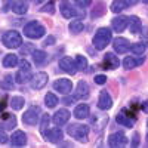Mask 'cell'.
Returning a JSON list of instances; mask_svg holds the SVG:
<instances>
[{"label":"cell","mask_w":148,"mask_h":148,"mask_svg":"<svg viewBox=\"0 0 148 148\" xmlns=\"http://www.w3.org/2000/svg\"><path fill=\"white\" fill-rule=\"evenodd\" d=\"M62 136H64L62 130H61L59 127H52V129H49L47 133H46V138L51 142H53V144L61 142V141H62Z\"/></svg>","instance_id":"cell-17"},{"label":"cell","mask_w":148,"mask_h":148,"mask_svg":"<svg viewBox=\"0 0 148 148\" xmlns=\"http://www.w3.org/2000/svg\"><path fill=\"white\" fill-rule=\"evenodd\" d=\"M16 126V119L12 114H2V119H0V127H3L5 130H12Z\"/></svg>","instance_id":"cell-13"},{"label":"cell","mask_w":148,"mask_h":148,"mask_svg":"<svg viewBox=\"0 0 148 148\" xmlns=\"http://www.w3.org/2000/svg\"><path fill=\"white\" fill-rule=\"evenodd\" d=\"M74 117L79 119V120L88 119V117H89V107H88V104H80V105H77L76 110H74Z\"/></svg>","instance_id":"cell-18"},{"label":"cell","mask_w":148,"mask_h":148,"mask_svg":"<svg viewBox=\"0 0 148 148\" xmlns=\"http://www.w3.org/2000/svg\"><path fill=\"white\" fill-rule=\"evenodd\" d=\"M89 84L86 82H79L77 84V90H76V98H79V99H86V98H89Z\"/></svg>","instance_id":"cell-16"},{"label":"cell","mask_w":148,"mask_h":148,"mask_svg":"<svg viewBox=\"0 0 148 148\" xmlns=\"http://www.w3.org/2000/svg\"><path fill=\"white\" fill-rule=\"evenodd\" d=\"M104 65L108 70H114L119 67V58L114 56V53H107L104 56Z\"/></svg>","instance_id":"cell-20"},{"label":"cell","mask_w":148,"mask_h":148,"mask_svg":"<svg viewBox=\"0 0 148 148\" xmlns=\"http://www.w3.org/2000/svg\"><path fill=\"white\" fill-rule=\"evenodd\" d=\"M12 10H14L16 15H24V14H27V10H28V5H27L25 0H16V2H14V5H12Z\"/></svg>","instance_id":"cell-19"},{"label":"cell","mask_w":148,"mask_h":148,"mask_svg":"<svg viewBox=\"0 0 148 148\" xmlns=\"http://www.w3.org/2000/svg\"><path fill=\"white\" fill-rule=\"evenodd\" d=\"M19 67H21V68H27V70H30V64H28V61L22 59L21 62H19Z\"/></svg>","instance_id":"cell-40"},{"label":"cell","mask_w":148,"mask_h":148,"mask_svg":"<svg viewBox=\"0 0 148 148\" xmlns=\"http://www.w3.org/2000/svg\"><path fill=\"white\" fill-rule=\"evenodd\" d=\"M113 39V33L108 28H98V31L93 36V46L98 49V51H102V49L107 47V45L111 42Z\"/></svg>","instance_id":"cell-1"},{"label":"cell","mask_w":148,"mask_h":148,"mask_svg":"<svg viewBox=\"0 0 148 148\" xmlns=\"http://www.w3.org/2000/svg\"><path fill=\"white\" fill-rule=\"evenodd\" d=\"M8 141H9L8 135L5 133V130H2V129H0V142H2V144H6Z\"/></svg>","instance_id":"cell-38"},{"label":"cell","mask_w":148,"mask_h":148,"mask_svg":"<svg viewBox=\"0 0 148 148\" xmlns=\"http://www.w3.org/2000/svg\"><path fill=\"white\" fill-rule=\"evenodd\" d=\"M116 120H117V123L119 125H123V126H126V127H132L133 126V120H130L127 116H125V114H119L117 117H116Z\"/></svg>","instance_id":"cell-30"},{"label":"cell","mask_w":148,"mask_h":148,"mask_svg":"<svg viewBox=\"0 0 148 148\" xmlns=\"http://www.w3.org/2000/svg\"><path fill=\"white\" fill-rule=\"evenodd\" d=\"M55 43V37H52V36H49L47 39L45 40V46H51V45H53Z\"/></svg>","instance_id":"cell-39"},{"label":"cell","mask_w":148,"mask_h":148,"mask_svg":"<svg viewBox=\"0 0 148 148\" xmlns=\"http://www.w3.org/2000/svg\"><path fill=\"white\" fill-rule=\"evenodd\" d=\"M39 119H40V108H39V107H31V108H28L25 113H24V116H22V121L25 123V125H30V126L37 125Z\"/></svg>","instance_id":"cell-5"},{"label":"cell","mask_w":148,"mask_h":148,"mask_svg":"<svg viewBox=\"0 0 148 148\" xmlns=\"http://www.w3.org/2000/svg\"><path fill=\"white\" fill-rule=\"evenodd\" d=\"M147 145H148V133H147Z\"/></svg>","instance_id":"cell-47"},{"label":"cell","mask_w":148,"mask_h":148,"mask_svg":"<svg viewBox=\"0 0 148 148\" xmlns=\"http://www.w3.org/2000/svg\"><path fill=\"white\" fill-rule=\"evenodd\" d=\"M45 102H46V105H47L49 108H53V107H56V104H58V98H56V95H53V93H46Z\"/></svg>","instance_id":"cell-31"},{"label":"cell","mask_w":148,"mask_h":148,"mask_svg":"<svg viewBox=\"0 0 148 148\" xmlns=\"http://www.w3.org/2000/svg\"><path fill=\"white\" fill-rule=\"evenodd\" d=\"M53 89H55L56 92H59V93L67 95V93H70L71 89H73V83H71V80H68V79H59V80H56V82L53 83Z\"/></svg>","instance_id":"cell-9"},{"label":"cell","mask_w":148,"mask_h":148,"mask_svg":"<svg viewBox=\"0 0 148 148\" xmlns=\"http://www.w3.org/2000/svg\"><path fill=\"white\" fill-rule=\"evenodd\" d=\"M2 110H3V105H0V113H2Z\"/></svg>","instance_id":"cell-46"},{"label":"cell","mask_w":148,"mask_h":148,"mask_svg":"<svg viewBox=\"0 0 148 148\" xmlns=\"http://www.w3.org/2000/svg\"><path fill=\"white\" fill-rule=\"evenodd\" d=\"M127 25H129V28H130V33H133V34H138V33L141 31V27H142L138 16H130Z\"/></svg>","instance_id":"cell-23"},{"label":"cell","mask_w":148,"mask_h":148,"mask_svg":"<svg viewBox=\"0 0 148 148\" xmlns=\"http://www.w3.org/2000/svg\"><path fill=\"white\" fill-rule=\"evenodd\" d=\"M62 102H64L65 105H71V104L74 102V98H64V99H62Z\"/></svg>","instance_id":"cell-42"},{"label":"cell","mask_w":148,"mask_h":148,"mask_svg":"<svg viewBox=\"0 0 148 148\" xmlns=\"http://www.w3.org/2000/svg\"><path fill=\"white\" fill-rule=\"evenodd\" d=\"M9 139H10V144L14 147H22V145L27 144V135L22 130H16V132L12 133V136Z\"/></svg>","instance_id":"cell-15"},{"label":"cell","mask_w":148,"mask_h":148,"mask_svg":"<svg viewBox=\"0 0 148 148\" xmlns=\"http://www.w3.org/2000/svg\"><path fill=\"white\" fill-rule=\"evenodd\" d=\"M52 120H53V123H55L56 126H62V125H65V123L70 120V113H68V110H65V108L58 110L56 113L53 114Z\"/></svg>","instance_id":"cell-12"},{"label":"cell","mask_w":148,"mask_h":148,"mask_svg":"<svg viewBox=\"0 0 148 148\" xmlns=\"http://www.w3.org/2000/svg\"><path fill=\"white\" fill-rule=\"evenodd\" d=\"M42 12H45V14H47V12H49V14H53V12H55V5H53V2H49L46 6H43V8H42Z\"/></svg>","instance_id":"cell-35"},{"label":"cell","mask_w":148,"mask_h":148,"mask_svg":"<svg viewBox=\"0 0 148 148\" xmlns=\"http://www.w3.org/2000/svg\"><path fill=\"white\" fill-rule=\"evenodd\" d=\"M3 45L6 46V47H9V49H18V47H21V45H22V37H21V34L18 33V31H15V30H10V31H6L5 34H3Z\"/></svg>","instance_id":"cell-4"},{"label":"cell","mask_w":148,"mask_h":148,"mask_svg":"<svg viewBox=\"0 0 148 148\" xmlns=\"http://www.w3.org/2000/svg\"><path fill=\"white\" fill-rule=\"evenodd\" d=\"M49 114H43L42 116V123H40V133L43 135V136H46L47 133V127H49Z\"/></svg>","instance_id":"cell-32"},{"label":"cell","mask_w":148,"mask_h":148,"mask_svg":"<svg viewBox=\"0 0 148 148\" xmlns=\"http://www.w3.org/2000/svg\"><path fill=\"white\" fill-rule=\"evenodd\" d=\"M33 2H36V3H40V2H43V0H33Z\"/></svg>","instance_id":"cell-45"},{"label":"cell","mask_w":148,"mask_h":148,"mask_svg":"<svg viewBox=\"0 0 148 148\" xmlns=\"http://www.w3.org/2000/svg\"><path fill=\"white\" fill-rule=\"evenodd\" d=\"M24 104H25V101H24V98L22 96H14L10 99V107L14 108V110H21L24 107Z\"/></svg>","instance_id":"cell-29"},{"label":"cell","mask_w":148,"mask_h":148,"mask_svg":"<svg viewBox=\"0 0 148 148\" xmlns=\"http://www.w3.org/2000/svg\"><path fill=\"white\" fill-rule=\"evenodd\" d=\"M136 2H138V0H127V5H135Z\"/></svg>","instance_id":"cell-43"},{"label":"cell","mask_w":148,"mask_h":148,"mask_svg":"<svg viewBox=\"0 0 148 148\" xmlns=\"http://www.w3.org/2000/svg\"><path fill=\"white\" fill-rule=\"evenodd\" d=\"M113 107V99L107 90H102L99 93V99H98V108L99 110H110Z\"/></svg>","instance_id":"cell-14"},{"label":"cell","mask_w":148,"mask_h":148,"mask_svg":"<svg viewBox=\"0 0 148 148\" xmlns=\"http://www.w3.org/2000/svg\"><path fill=\"white\" fill-rule=\"evenodd\" d=\"M45 33H46V28L43 25H40L37 21H31L24 27V34L28 39H40V37L45 36Z\"/></svg>","instance_id":"cell-3"},{"label":"cell","mask_w":148,"mask_h":148,"mask_svg":"<svg viewBox=\"0 0 148 148\" xmlns=\"http://www.w3.org/2000/svg\"><path fill=\"white\" fill-rule=\"evenodd\" d=\"M67 132H68V135L71 138L77 139L80 142H86L88 141V136H89V127L86 125H79V123H73V125H70Z\"/></svg>","instance_id":"cell-2"},{"label":"cell","mask_w":148,"mask_h":148,"mask_svg":"<svg viewBox=\"0 0 148 148\" xmlns=\"http://www.w3.org/2000/svg\"><path fill=\"white\" fill-rule=\"evenodd\" d=\"M47 74L46 73H43V71H40V73H37V74H34V76H31V88L33 89H36V90H40V89H43L45 86H46V83H47Z\"/></svg>","instance_id":"cell-7"},{"label":"cell","mask_w":148,"mask_h":148,"mask_svg":"<svg viewBox=\"0 0 148 148\" xmlns=\"http://www.w3.org/2000/svg\"><path fill=\"white\" fill-rule=\"evenodd\" d=\"M144 3H147V5H148V0H144Z\"/></svg>","instance_id":"cell-48"},{"label":"cell","mask_w":148,"mask_h":148,"mask_svg":"<svg viewBox=\"0 0 148 148\" xmlns=\"http://www.w3.org/2000/svg\"><path fill=\"white\" fill-rule=\"evenodd\" d=\"M33 59H34V62L36 64H43L45 61L47 59V55H46V52H43V51H34L33 52Z\"/></svg>","instance_id":"cell-27"},{"label":"cell","mask_w":148,"mask_h":148,"mask_svg":"<svg viewBox=\"0 0 148 148\" xmlns=\"http://www.w3.org/2000/svg\"><path fill=\"white\" fill-rule=\"evenodd\" d=\"M90 3H92V0H76V5L80 8H88L90 6Z\"/></svg>","instance_id":"cell-36"},{"label":"cell","mask_w":148,"mask_h":148,"mask_svg":"<svg viewBox=\"0 0 148 148\" xmlns=\"http://www.w3.org/2000/svg\"><path fill=\"white\" fill-rule=\"evenodd\" d=\"M74 64H76V68L77 70H86L88 68V59H86L83 55H77L76 56V61H74Z\"/></svg>","instance_id":"cell-28"},{"label":"cell","mask_w":148,"mask_h":148,"mask_svg":"<svg viewBox=\"0 0 148 148\" xmlns=\"http://www.w3.org/2000/svg\"><path fill=\"white\" fill-rule=\"evenodd\" d=\"M127 24H129V18L123 16V15H119V16L111 19V27H113V30L117 31V33H121L127 27Z\"/></svg>","instance_id":"cell-11"},{"label":"cell","mask_w":148,"mask_h":148,"mask_svg":"<svg viewBox=\"0 0 148 148\" xmlns=\"http://www.w3.org/2000/svg\"><path fill=\"white\" fill-rule=\"evenodd\" d=\"M129 139L125 133H113V135H110V138H108V145L110 147H113V148H121V147H125L127 145Z\"/></svg>","instance_id":"cell-6"},{"label":"cell","mask_w":148,"mask_h":148,"mask_svg":"<svg viewBox=\"0 0 148 148\" xmlns=\"http://www.w3.org/2000/svg\"><path fill=\"white\" fill-rule=\"evenodd\" d=\"M15 80H16V83H19V84H24V83L30 82V80H31V74H30V70H27V68H21V70L16 73Z\"/></svg>","instance_id":"cell-21"},{"label":"cell","mask_w":148,"mask_h":148,"mask_svg":"<svg viewBox=\"0 0 148 148\" xmlns=\"http://www.w3.org/2000/svg\"><path fill=\"white\" fill-rule=\"evenodd\" d=\"M61 14H62V16L64 18H74L77 15V10H74V8H71L70 5H67V3H62L61 5Z\"/></svg>","instance_id":"cell-24"},{"label":"cell","mask_w":148,"mask_h":148,"mask_svg":"<svg viewBox=\"0 0 148 148\" xmlns=\"http://www.w3.org/2000/svg\"><path fill=\"white\" fill-rule=\"evenodd\" d=\"M132 144H133V147H136L139 144V135L138 133H133V142Z\"/></svg>","instance_id":"cell-41"},{"label":"cell","mask_w":148,"mask_h":148,"mask_svg":"<svg viewBox=\"0 0 148 148\" xmlns=\"http://www.w3.org/2000/svg\"><path fill=\"white\" fill-rule=\"evenodd\" d=\"M139 64V61H135L133 56H126L125 61H123V67H125L126 70H130V68H135Z\"/></svg>","instance_id":"cell-34"},{"label":"cell","mask_w":148,"mask_h":148,"mask_svg":"<svg viewBox=\"0 0 148 148\" xmlns=\"http://www.w3.org/2000/svg\"><path fill=\"white\" fill-rule=\"evenodd\" d=\"M68 28H70V31L73 33V34H79V33H82L83 31V22L82 21H79V19H74V21H71L70 22V25H68Z\"/></svg>","instance_id":"cell-26"},{"label":"cell","mask_w":148,"mask_h":148,"mask_svg":"<svg viewBox=\"0 0 148 148\" xmlns=\"http://www.w3.org/2000/svg\"><path fill=\"white\" fill-rule=\"evenodd\" d=\"M145 43H133L132 46H130V51H132V53L133 55H142L144 52H145Z\"/></svg>","instance_id":"cell-33"},{"label":"cell","mask_w":148,"mask_h":148,"mask_svg":"<svg viewBox=\"0 0 148 148\" xmlns=\"http://www.w3.org/2000/svg\"><path fill=\"white\" fill-rule=\"evenodd\" d=\"M18 62L19 61H18V56L15 53H8L3 58V67H6V68H14Z\"/></svg>","instance_id":"cell-22"},{"label":"cell","mask_w":148,"mask_h":148,"mask_svg":"<svg viewBox=\"0 0 148 148\" xmlns=\"http://www.w3.org/2000/svg\"><path fill=\"white\" fill-rule=\"evenodd\" d=\"M59 68L62 70L64 73H67V74H76V71H77V68H76V64H74V61L70 58V56H62L59 59Z\"/></svg>","instance_id":"cell-8"},{"label":"cell","mask_w":148,"mask_h":148,"mask_svg":"<svg viewBox=\"0 0 148 148\" xmlns=\"http://www.w3.org/2000/svg\"><path fill=\"white\" fill-rule=\"evenodd\" d=\"M127 8V2L126 0H114L113 3H111V10L114 12V14H119V12L125 10Z\"/></svg>","instance_id":"cell-25"},{"label":"cell","mask_w":148,"mask_h":148,"mask_svg":"<svg viewBox=\"0 0 148 148\" xmlns=\"http://www.w3.org/2000/svg\"><path fill=\"white\" fill-rule=\"evenodd\" d=\"M113 46H114V51L117 53H126L129 49H130V43L127 39H125V37H117V39H114L113 42Z\"/></svg>","instance_id":"cell-10"},{"label":"cell","mask_w":148,"mask_h":148,"mask_svg":"<svg viewBox=\"0 0 148 148\" xmlns=\"http://www.w3.org/2000/svg\"><path fill=\"white\" fill-rule=\"evenodd\" d=\"M107 82V76H102V74H98V76H95V83L96 84H104Z\"/></svg>","instance_id":"cell-37"},{"label":"cell","mask_w":148,"mask_h":148,"mask_svg":"<svg viewBox=\"0 0 148 148\" xmlns=\"http://www.w3.org/2000/svg\"><path fill=\"white\" fill-rule=\"evenodd\" d=\"M142 105H144V110H145V111H147V113H148V101H147L145 104H142Z\"/></svg>","instance_id":"cell-44"}]
</instances>
